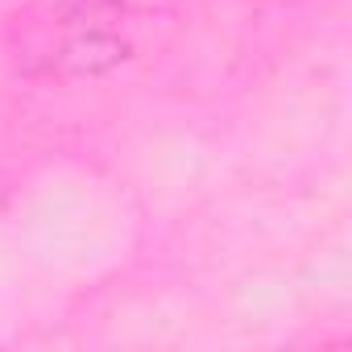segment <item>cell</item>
Returning a JSON list of instances; mask_svg holds the SVG:
<instances>
[{
  "label": "cell",
  "mask_w": 352,
  "mask_h": 352,
  "mask_svg": "<svg viewBox=\"0 0 352 352\" xmlns=\"http://www.w3.org/2000/svg\"><path fill=\"white\" fill-rule=\"evenodd\" d=\"M133 50V13L124 0H50L30 25L25 58H42L46 75L83 79L116 67Z\"/></svg>",
  "instance_id": "1"
}]
</instances>
